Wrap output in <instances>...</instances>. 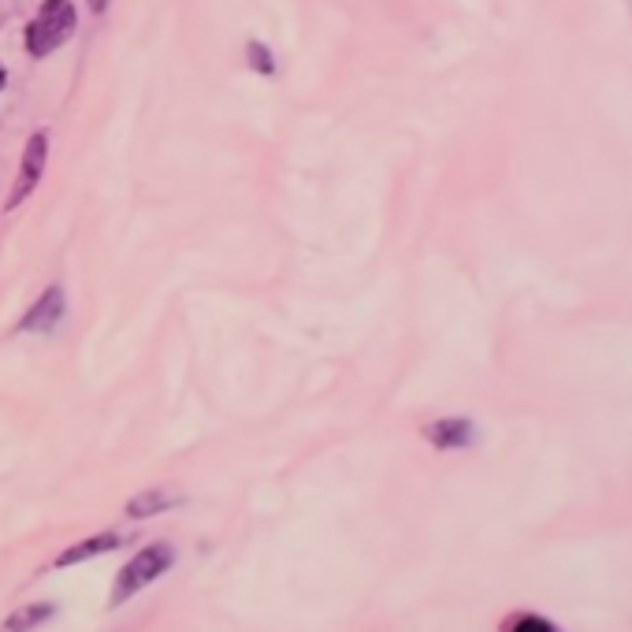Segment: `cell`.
I'll list each match as a JSON object with an SVG mask.
<instances>
[{
    "label": "cell",
    "instance_id": "6da1fadb",
    "mask_svg": "<svg viewBox=\"0 0 632 632\" xmlns=\"http://www.w3.org/2000/svg\"><path fill=\"white\" fill-rule=\"evenodd\" d=\"M75 27H79V15H75L71 0H45L41 12L34 15V23L27 27V53L34 60L56 53L64 41H71Z\"/></svg>",
    "mask_w": 632,
    "mask_h": 632
},
{
    "label": "cell",
    "instance_id": "7a4b0ae2",
    "mask_svg": "<svg viewBox=\"0 0 632 632\" xmlns=\"http://www.w3.org/2000/svg\"><path fill=\"white\" fill-rule=\"evenodd\" d=\"M175 566V551L168 547V543H153V547H145V551H138L123 566V573L116 577V588H112V606L127 603L134 592H142L145 584H153L157 577H164L168 569Z\"/></svg>",
    "mask_w": 632,
    "mask_h": 632
},
{
    "label": "cell",
    "instance_id": "3957f363",
    "mask_svg": "<svg viewBox=\"0 0 632 632\" xmlns=\"http://www.w3.org/2000/svg\"><path fill=\"white\" fill-rule=\"evenodd\" d=\"M45 160H49V134H34L27 142V149H23V164H19L15 186H12V194H8V209H19V205L38 190Z\"/></svg>",
    "mask_w": 632,
    "mask_h": 632
},
{
    "label": "cell",
    "instance_id": "277c9868",
    "mask_svg": "<svg viewBox=\"0 0 632 632\" xmlns=\"http://www.w3.org/2000/svg\"><path fill=\"white\" fill-rule=\"evenodd\" d=\"M424 439L435 450H469L476 443V424L469 417H439L424 428Z\"/></svg>",
    "mask_w": 632,
    "mask_h": 632
},
{
    "label": "cell",
    "instance_id": "5b68a950",
    "mask_svg": "<svg viewBox=\"0 0 632 632\" xmlns=\"http://www.w3.org/2000/svg\"><path fill=\"white\" fill-rule=\"evenodd\" d=\"M60 316H64V290L49 287L38 302H34V309L23 316V324H19V328L23 331H49V328L60 324Z\"/></svg>",
    "mask_w": 632,
    "mask_h": 632
},
{
    "label": "cell",
    "instance_id": "8992f818",
    "mask_svg": "<svg viewBox=\"0 0 632 632\" xmlns=\"http://www.w3.org/2000/svg\"><path fill=\"white\" fill-rule=\"evenodd\" d=\"M119 547V536L116 532H101V536H90V540L75 543L71 551H64L60 558H56V569H67V566H79V562H86V558H97V554H108Z\"/></svg>",
    "mask_w": 632,
    "mask_h": 632
},
{
    "label": "cell",
    "instance_id": "52a82bcc",
    "mask_svg": "<svg viewBox=\"0 0 632 632\" xmlns=\"http://www.w3.org/2000/svg\"><path fill=\"white\" fill-rule=\"evenodd\" d=\"M175 506L172 495H164V491H153V495H138V499L127 506V514L131 517H149V514H160V510H168Z\"/></svg>",
    "mask_w": 632,
    "mask_h": 632
},
{
    "label": "cell",
    "instance_id": "ba28073f",
    "mask_svg": "<svg viewBox=\"0 0 632 632\" xmlns=\"http://www.w3.org/2000/svg\"><path fill=\"white\" fill-rule=\"evenodd\" d=\"M502 629H514V632H532V629H540V632H551L558 629V621L551 618H540V614H510V618L502 621Z\"/></svg>",
    "mask_w": 632,
    "mask_h": 632
},
{
    "label": "cell",
    "instance_id": "9c48e42d",
    "mask_svg": "<svg viewBox=\"0 0 632 632\" xmlns=\"http://www.w3.org/2000/svg\"><path fill=\"white\" fill-rule=\"evenodd\" d=\"M246 53H250V64L257 67L261 75H272V71H276V60H272V53H268L264 45H257V41H253Z\"/></svg>",
    "mask_w": 632,
    "mask_h": 632
},
{
    "label": "cell",
    "instance_id": "30bf717a",
    "mask_svg": "<svg viewBox=\"0 0 632 632\" xmlns=\"http://www.w3.org/2000/svg\"><path fill=\"white\" fill-rule=\"evenodd\" d=\"M53 614L49 606H38V610H27V614H15L12 621H8V629H23V621H45Z\"/></svg>",
    "mask_w": 632,
    "mask_h": 632
},
{
    "label": "cell",
    "instance_id": "8fae6325",
    "mask_svg": "<svg viewBox=\"0 0 632 632\" xmlns=\"http://www.w3.org/2000/svg\"><path fill=\"white\" fill-rule=\"evenodd\" d=\"M90 8H93V12H97V15H101V12H105V8H108V0H90Z\"/></svg>",
    "mask_w": 632,
    "mask_h": 632
},
{
    "label": "cell",
    "instance_id": "7c38bea8",
    "mask_svg": "<svg viewBox=\"0 0 632 632\" xmlns=\"http://www.w3.org/2000/svg\"><path fill=\"white\" fill-rule=\"evenodd\" d=\"M0 86H4V71H0Z\"/></svg>",
    "mask_w": 632,
    "mask_h": 632
}]
</instances>
